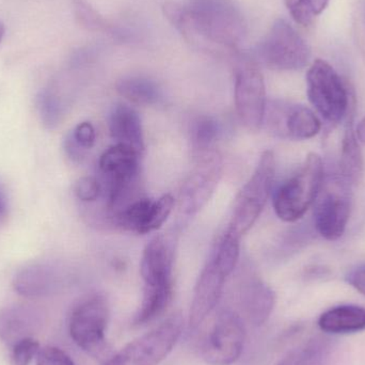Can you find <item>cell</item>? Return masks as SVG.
Here are the masks:
<instances>
[{"mask_svg":"<svg viewBox=\"0 0 365 365\" xmlns=\"http://www.w3.org/2000/svg\"><path fill=\"white\" fill-rule=\"evenodd\" d=\"M163 10L187 42L210 53L235 51L246 36V19L233 0L168 2Z\"/></svg>","mask_w":365,"mask_h":365,"instance_id":"1","label":"cell"},{"mask_svg":"<svg viewBox=\"0 0 365 365\" xmlns=\"http://www.w3.org/2000/svg\"><path fill=\"white\" fill-rule=\"evenodd\" d=\"M141 154L130 148L113 145L101 155L98 173L102 193L109 214L140 199Z\"/></svg>","mask_w":365,"mask_h":365,"instance_id":"2","label":"cell"},{"mask_svg":"<svg viewBox=\"0 0 365 365\" xmlns=\"http://www.w3.org/2000/svg\"><path fill=\"white\" fill-rule=\"evenodd\" d=\"M325 180L323 160L315 153L307 156L299 170L279 187L274 193L277 216L287 222L302 218L315 203Z\"/></svg>","mask_w":365,"mask_h":365,"instance_id":"3","label":"cell"},{"mask_svg":"<svg viewBox=\"0 0 365 365\" xmlns=\"http://www.w3.org/2000/svg\"><path fill=\"white\" fill-rule=\"evenodd\" d=\"M109 307L100 294L87 296L73 309L68 322L71 338L86 353L105 362L111 357L106 340Z\"/></svg>","mask_w":365,"mask_h":365,"instance_id":"4","label":"cell"},{"mask_svg":"<svg viewBox=\"0 0 365 365\" xmlns=\"http://www.w3.org/2000/svg\"><path fill=\"white\" fill-rule=\"evenodd\" d=\"M276 175V158L272 151L262 154L252 177L245 184L234 203L230 229L242 237L255 225L267 203Z\"/></svg>","mask_w":365,"mask_h":365,"instance_id":"5","label":"cell"},{"mask_svg":"<svg viewBox=\"0 0 365 365\" xmlns=\"http://www.w3.org/2000/svg\"><path fill=\"white\" fill-rule=\"evenodd\" d=\"M307 86L309 101L326 121L336 124L349 115L351 92L328 62L319 59L311 66Z\"/></svg>","mask_w":365,"mask_h":365,"instance_id":"6","label":"cell"},{"mask_svg":"<svg viewBox=\"0 0 365 365\" xmlns=\"http://www.w3.org/2000/svg\"><path fill=\"white\" fill-rule=\"evenodd\" d=\"M182 324L181 315H173L155 329L126 345L119 353L103 362V365L160 364L181 338Z\"/></svg>","mask_w":365,"mask_h":365,"instance_id":"7","label":"cell"},{"mask_svg":"<svg viewBox=\"0 0 365 365\" xmlns=\"http://www.w3.org/2000/svg\"><path fill=\"white\" fill-rule=\"evenodd\" d=\"M234 78L236 113L245 128L257 132L264 124L267 106L265 83L257 61L240 56L236 59Z\"/></svg>","mask_w":365,"mask_h":365,"instance_id":"8","label":"cell"},{"mask_svg":"<svg viewBox=\"0 0 365 365\" xmlns=\"http://www.w3.org/2000/svg\"><path fill=\"white\" fill-rule=\"evenodd\" d=\"M351 186L340 173L324 180L315 200L314 225L325 240H338L346 230L351 210Z\"/></svg>","mask_w":365,"mask_h":365,"instance_id":"9","label":"cell"},{"mask_svg":"<svg viewBox=\"0 0 365 365\" xmlns=\"http://www.w3.org/2000/svg\"><path fill=\"white\" fill-rule=\"evenodd\" d=\"M262 63L274 71H298L308 64L311 51L304 38L284 19H277L257 47Z\"/></svg>","mask_w":365,"mask_h":365,"instance_id":"10","label":"cell"},{"mask_svg":"<svg viewBox=\"0 0 365 365\" xmlns=\"http://www.w3.org/2000/svg\"><path fill=\"white\" fill-rule=\"evenodd\" d=\"M222 170V156L216 150L197 154V164L180 190L178 207L182 215L193 216L206 205L220 181Z\"/></svg>","mask_w":365,"mask_h":365,"instance_id":"11","label":"cell"},{"mask_svg":"<svg viewBox=\"0 0 365 365\" xmlns=\"http://www.w3.org/2000/svg\"><path fill=\"white\" fill-rule=\"evenodd\" d=\"M246 328L238 313L222 310L202 345V357L210 365L235 364L244 351Z\"/></svg>","mask_w":365,"mask_h":365,"instance_id":"12","label":"cell"},{"mask_svg":"<svg viewBox=\"0 0 365 365\" xmlns=\"http://www.w3.org/2000/svg\"><path fill=\"white\" fill-rule=\"evenodd\" d=\"M264 123L272 134L292 140L313 138L322 128L321 121L310 108L281 101L267 103Z\"/></svg>","mask_w":365,"mask_h":365,"instance_id":"13","label":"cell"},{"mask_svg":"<svg viewBox=\"0 0 365 365\" xmlns=\"http://www.w3.org/2000/svg\"><path fill=\"white\" fill-rule=\"evenodd\" d=\"M173 206L175 199L171 195H164L158 200L143 197L109 217L113 225L125 231L147 234L166 222Z\"/></svg>","mask_w":365,"mask_h":365,"instance_id":"14","label":"cell"},{"mask_svg":"<svg viewBox=\"0 0 365 365\" xmlns=\"http://www.w3.org/2000/svg\"><path fill=\"white\" fill-rule=\"evenodd\" d=\"M177 236L175 233L160 234L150 240L141 257L140 274L145 287L173 284Z\"/></svg>","mask_w":365,"mask_h":365,"instance_id":"15","label":"cell"},{"mask_svg":"<svg viewBox=\"0 0 365 365\" xmlns=\"http://www.w3.org/2000/svg\"><path fill=\"white\" fill-rule=\"evenodd\" d=\"M225 276L212 259L202 269L193 291L189 311V327L197 329L215 310L225 289Z\"/></svg>","mask_w":365,"mask_h":365,"instance_id":"16","label":"cell"},{"mask_svg":"<svg viewBox=\"0 0 365 365\" xmlns=\"http://www.w3.org/2000/svg\"><path fill=\"white\" fill-rule=\"evenodd\" d=\"M242 281L240 299L242 311L253 325H263L274 310L276 304L274 292L253 274H249Z\"/></svg>","mask_w":365,"mask_h":365,"instance_id":"17","label":"cell"},{"mask_svg":"<svg viewBox=\"0 0 365 365\" xmlns=\"http://www.w3.org/2000/svg\"><path fill=\"white\" fill-rule=\"evenodd\" d=\"M41 315L28 306H14L0 312V339L14 346L25 339L32 338L40 329Z\"/></svg>","mask_w":365,"mask_h":365,"instance_id":"18","label":"cell"},{"mask_svg":"<svg viewBox=\"0 0 365 365\" xmlns=\"http://www.w3.org/2000/svg\"><path fill=\"white\" fill-rule=\"evenodd\" d=\"M109 130L115 145L130 148L140 154L145 151L143 122L133 107L125 104L117 105L109 118Z\"/></svg>","mask_w":365,"mask_h":365,"instance_id":"19","label":"cell"},{"mask_svg":"<svg viewBox=\"0 0 365 365\" xmlns=\"http://www.w3.org/2000/svg\"><path fill=\"white\" fill-rule=\"evenodd\" d=\"M322 331L332 334H356L365 330V309L354 304L334 307L319 319Z\"/></svg>","mask_w":365,"mask_h":365,"instance_id":"20","label":"cell"},{"mask_svg":"<svg viewBox=\"0 0 365 365\" xmlns=\"http://www.w3.org/2000/svg\"><path fill=\"white\" fill-rule=\"evenodd\" d=\"M353 122V113L349 110V117L341 145L340 175L349 184L357 185L364 179V160L359 141L354 130Z\"/></svg>","mask_w":365,"mask_h":365,"instance_id":"21","label":"cell"},{"mask_svg":"<svg viewBox=\"0 0 365 365\" xmlns=\"http://www.w3.org/2000/svg\"><path fill=\"white\" fill-rule=\"evenodd\" d=\"M55 284V272L46 265L24 268L14 279L15 291L27 297L47 295L53 291Z\"/></svg>","mask_w":365,"mask_h":365,"instance_id":"22","label":"cell"},{"mask_svg":"<svg viewBox=\"0 0 365 365\" xmlns=\"http://www.w3.org/2000/svg\"><path fill=\"white\" fill-rule=\"evenodd\" d=\"M120 96L139 106H152L162 100V91L155 81L141 76H130L118 81Z\"/></svg>","mask_w":365,"mask_h":365,"instance_id":"23","label":"cell"},{"mask_svg":"<svg viewBox=\"0 0 365 365\" xmlns=\"http://www.w3.org/2000/svg\"><path fill=\"white\" fill-rule=\"evenodd\" d=\"M173 284L145 287L143 302L135 315V325L143 326L160 317L173 299Z\"/></svg>","mask_w":365,"mask_h":365,"instance_id":"24","label":"cell"},{"mask_svg":"<svg viewBox=\"0 0 365 365\" xmlns=\"http://www.w3.org/2000/svg\"><path fill=\"white\" fill-rule=\"evenodd\" d=\"M240 238L242 237L238 234L227 227L210 255V259L225 276L229 277L237 265L240 259Z\"/></svg>","mask_w":365,"mask_h":365,"instance_id":"25","label":"cell"},{"mask_svg":"<svg viewBox=\"0 0 365 365\" xmlns=\"http://www.w3.org/2000/svg\"><path fill=\"white\" fill-rule=\"evenodd\" d=\"M221 124L212 117L199 118L191 128V140L197 154L212 150V145L220 136Z\"/></svg>","mask_w":365,"mask_h":365,"instance_id":"26","label":"cell"},{"mask_svg":"<svg viewBox=\"0 0 365 365\" xmlns=\"http://www.w3.org/2000/svg\"><path fill=\"white\" fill-rule=\"evenodd\" d=\"M328 2L329 0H285L292 16L302 26H310L325 10Z\"/></svg>","mask_w":365,"mask_h":365,"instance_id":"27","label":"cell"},{"mask_svg":"<svg viewBox=\"0 0 365 365\" xmlns=\"http://www.w3.org/2000/svg\"><path fill=\"white\" fill-rule=\"evenodd\" d=\"M73 6L76 21L86 29L90 31H105L108 29L107 21L87 0H73Z\"/></svg>","mask_w":365,"mask_h":365,"instance_id":"28","label":"cell"},{"mask_svg":"<svg viewBox=\"0 0 365 365\" xmlns=\"http://www.w3.org/2000/svg\"><path fill=\"white\" fill-rule=\"evenodd\" d=\"M319 343H310L302 349L292 353L280 365H319L321 349Z\"/></svg>","mask_w":365,"mask_h":365,"instance_id":"29","label":"cell"},{"mask_svg":"<svg viewBox=\"0 0 365 365\" xmlns=\"http://www.w3.org/2000/svg\"><path fill=\"white\" fill-rule=\"evenodd\" d=\"M40 345L32 338L25 339L13 346L11 364L12 365H29L34 356L38 355Z\"/></svg>","mask_w":365,"mask_h":365,"instance_id":"30","label":"cell"},{"mask_svg":"<svg viewBox=\"0 0 365 365\" xmlns=\"http://www.w3.org/2000/svg\"><path fill=\"white\" fill-rule=\"evenodd\" d=\"M102 193L101 184L96 178H81L75 185V195L77 199L85 203L96 201Z\"/></svg>","mask_w":365,"mask_h":365,"instance_id":"31","label":"cell"},{"mask_svg":"<svg viewBox=\"0 0 365 365\" xmlns=\"http://www.w3.org/2000/svg\"><path fill=\"white\" fill-rule=\"evenodd\" d=\"M38 365H75L73 360L61 349L45 347L38 353Z\"/></svg>","mask_w":365,"mask_h":365,"instance_id":"32","label":"cell"},{"mask_svg":"<svg viewBox=\"0 0 365 365\" xmlns=\"http://www.w3.org/2000/svg\"><path fill=\"white\" fill-rule=\"evenodd\" d=\"M71 136L74 139L75 143L85 151L93 148L94 143H96V130L90 122H83V123L78 124Z\"/></svg>","mask_w":365,"mask_h":365,"instance_id":"33","label":"cell"},{"mask_svg":"<svg viewBox=\"0 0 365 365\" xmlns=\"http://www.w3.org/2000/svg\"><path fill=\"white\" fill-rule=\"evenodd\" d=\"M40 108L42 113L43 119L47 124H51L57 122L60 113V106L55 98L49 94H43L40 98Z\"/></svg>","mask_w":365,"mask_h":365,"instance_id":"34","label":"cell"},{"mask_svg":"<svg viewBox=\"0 0 365 365\" xmlns=\"http://www.w3.org/2000/svg\"><path fill=\"white\" fill-rule=\"evenodd\" d=\"M346 281L354 287L357 289L359 293L365 296V265L359 266L351 270L346 277Z\"/></svg>","mask_w":365,"mask_h":365,"instance_id":"35","label":"cell"},{"mask_svg":"<svg viewBox=\"0 0 365 365\" xmlns=\"http://www.w3.org/2000/svg\"><path fill=\"white\" fill-rule=\"evenodd\" d=\"M355 133L356 136H357L358 141L365 145V117L359 122V123H358Z\"/></svg>","mask_w":365,"mask_h":365,"instance_id":"36","label":"cell"},{"mask_svg":"<svg viewBox=\"0 0 365 365\" xmlns=\"http://www.w3.org/2000/svg\"><path fill=\"white\" fill-rule=\"evenodd\" d=\"M4 212H6V205H4V199H2L1 195H0V220L4 218Z\"/></svg>","mask_w":365,"mask_h":365,"instance_id":"37","label":"cell"},{"mask_svg":"<svg viewBox=\"0 0 365 365\" xmlns=\"http://www.w3.org/2000/svg\"><path fill=\"white\" fill-rule=\"evenodd\" d=\"M4 31H6V28H4V24L0 21V42H1L2 38H4Z\"/></svg>","mask_w":365,"mask_h":365,"instance_id":"38","label":"cell"},{"mask_svg":"<svg viewBox=\"0 0 365 365\" xmlns=\"http://www.w3.org/2000/svg\"><path fill=\"white\" fill-rule=\"evenodd\" d=\"M362 12H364V17L365 21V0H362Z\"/></svg>","mask_w":365,"mask_h":365,"instance_id":"39","label":"cell"}]
</instances>
